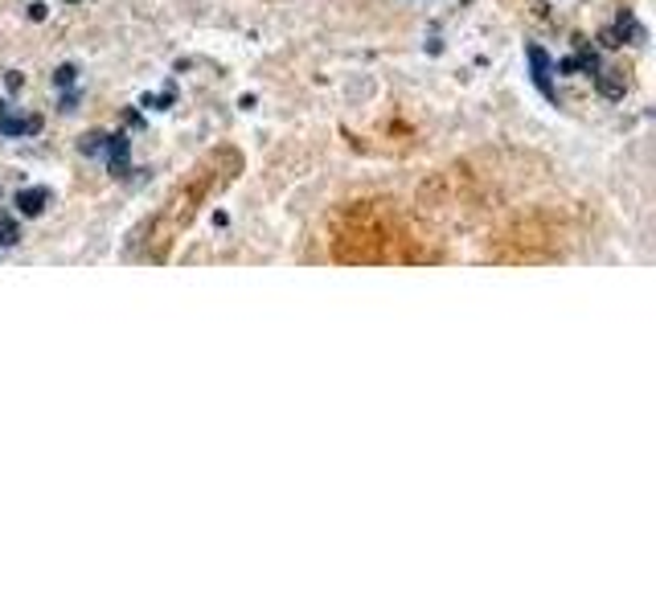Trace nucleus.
Instances as JSON below:
<instances>
[{"label": "nucleus", "mask_w": 656, "mask_h": 615, "mask_svg": "<svg viewBox=\"0 0 656 615\" xmlns=\"http://www.w3.org/2000/svg\"><path fill=\"white\" fill-rule=\"evenodd\" d=\"M46 201H49L46 189H25V193H16V205H21V214H33V217L46 210Z\"/></svg>", "instance_id": "obj_2"}, {"label": "nucleus", "mask_w": 656, "mask_h": 615, "mask_svg": "<svg viewBox=\"0 0 656 615\" xmlns=\"http://www.w3.org/2000/svg\"><path fill=\"white\" fill-rule=\"evenodd\" d=\"M0 132L4 136H25V132H37V120H16V115L0 108Z\"/></svg>", "instance_id": "obj_3"}, {"label": "nucleus", "mask_w": 656, "mask_h": 615, "mask_svg": "<svg viewBox=\"0 0 656 615\" xmlns=\"http://www.w3.org/2000/svg\"><path fill=\"white\" fill-rule=\"evenodd\" d=\"M70 82H75V70L63 66V70H58V87H70Z\"/></svg>", "instance_id": "obj_5"}, {"label": "nucleus", "mask_w": 656, "mask_h": 615, "mask_svg": "<svg viewBox=\"0 0 656 615\" xmlns=\"http://www.w3.org/2000/svg\"><path fill=\"white\" fill-rule=\"evenodd\" d=\"M79 148H82V153H87V156H99V153H103V148H108V136H94V132H91V136H82Z\"/></svg>", "instance_id": "obj_4"}, {"label": "nucleus", "mask_w": 656, "mask_h": 615, "mask_svg": "<svg viewBox=\"0 0 656 615\" xmlns=\"http://www.w3.org/2000/svg\"><path fill=\"white\" fill-rule=\"evenodd\" d=\"M525 54H530V62H533V82H538V87H542V91H546L550 99H554V87H550V75H554V66H550L546 49H542V46H530Z\"/></svg>", "instance_id": "obj_1"}]
</instances>
